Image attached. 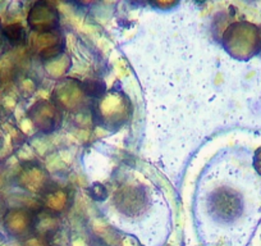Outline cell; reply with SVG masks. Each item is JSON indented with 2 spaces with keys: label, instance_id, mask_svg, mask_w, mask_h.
<instances>
[{
  "label": "cell",
  "instance_id": "277c9868",
  "mask_svg": "<svg viewBox=\"0 0 261 246\" xmlns=\"http://www.w3.org/2000/svg\"><path fill=\"white\" fill-rule=\"evenodd\" d=\"M141 195L139 191L135 192L134 189H128L127 192L122 191L118 194V196L120 198L119 202V208L122 207V209L124 207H132L130 212H134L135 209H141V204H142V199Z\"/></svg>",
  "mask_w": 261,
  "mask_h": 246
},
{
  "label": "cell",
  "instance_id": "ba28073f",
  "mask_svg": "<svg viewBox=\"0 0 261 246\" xmlns=\"http://www.w3.org/2000/svg\"><path fill=\"white\" fill-rule=\"evenodd\" d=\"M6 214H7V213L4 212V200L0 198V218L3 219L4 215H6Z\"/></svg>",
  "mask_w": 261,
  "mask_h": 246
},
{
  "label": "cell",
  "instance_id": "52a82bcc",
  "mask_svg": "<svg viewBox=\"0 0 261 246\" xmlns=\"http://www.w3.org/2000/svg\"><path fill=\"white\" fill-rule=\"evenodd\" d=\"M253 165H255V169L257 170L258 175H261V147L256 150L255 157H253Z\"/></svg>",
  "mask_w": 261,
  "mask_h": 246
},
{
  "label": "cell",
  "instance_id": "3957f363",
  "mask_svg": "<svg viewBox=\"0 0 261 246\" xmlns=\"http://www.w3.org/2000/svg\"><path fill=\"white\" fill-rule=\"evenodd\" d=\"M7 232L13 237H31L36 218L24 209H11L3 218Z\"/></svg>",
  "mask_w": 261,
  "mask_h": 246
},
{
  "label": "cell",
  "instance_id": "7a4b0ae2",
  "mask_svg": "<svg viewBox=\"0 0 261 246\" xmlns=\"http://www.w3.org/2000/svg\"><path fill=\"white\" fill-rule=\"evenodd\" d=\"M212 210L222 220H232L242 213V199L237 192L222 189L213 195Z\"/></svg>",
  "mask_w": 261,
  "mask_h": 246
},
{
  "label": "cell",
  "instance_id": "8992f818",
  "mask_svg": "<svg viewBox=\"0 0 261 246\" xmlns=\"http://www.w3.org/2000/svg\"><path fill=\"white\" fill-rule=\"evenodd\" d=\"M24 246H49V245H47V242L45 238L40 237V236H37V237L31 236V237H29L26 240Z\"/></svg>",
  "mask_w": 261,
  "mask_h": 246
},
{
  "label": "cell",
  "instance_id": "6da1fadb",
  "mask_svg": "<svg viewBox=\"0 0 261 246\" xmlns=\"http://www.w3.org/2000/svg\"><path fill=\"white\" fill-rule=\"evenodd\" d=\"M230 31H232L233 53H236L237 57L247 59L260 50L261 35L256 26L247 22H241L232 26Z\"/></svg>",
  "mask_w": 261,
  "mask_h": 246
},
{
  "label": "cell",
  "instance_id": "5b68a950",
  "mask_svg": "<svg viewBox=\"0 0 261 246\" xmlns=\"http://www.w3.org/2000/svg\"><path fill=\"white\" fill-rule=\"evenodd\" d=\"M4 35L13 44H22L24 41V30L21 24H9L4 29Z\"/></svg>",
  "mask_w": 261,
  "mask_h": 246
}]
</instances>
